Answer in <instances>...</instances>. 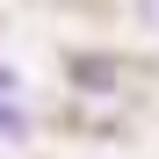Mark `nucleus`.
<instances>
[{"instance_id":"obj_2","label":"nucleus","mask_w":159,"mask_h":159,"mask_svg":"<svg viewBox=\"0 0 159 159\" xmlns=\"http://www.w3.org/2000/svg\"><path fill=\"white\" fill-rule=\"evenodd\" d=\"M0 94H22V72L15 65H0Z\"/></svg>"},{"instance_id":"obj_1","label":"nucleus","mask_w":159,"mask_h":159,"mask_svg":"<svg viewBox=\"0 0 159 159\" xmlns=\"http://www.w3.org/2000/svg\"><path fill=\"white\" fill-rule=\"evenodd\" d=\"M0 138H7V145H22V138H29V109H22L15 94H0Z\"/></svg>"},{"instance_id":"obj_3","label":"nucleus","mask_w":159,"mask_h":159,"mask_svg":"<svg viewBox=\"0 0 159 159\" xmlns=\"http://www.w3.org/2000/svg\"><path fill=\"white\" fill-rule=\"evenodd\" d=\"M138 15H145V22H152V29H159V0H138Z\"/></svg>"}]
</instances>
